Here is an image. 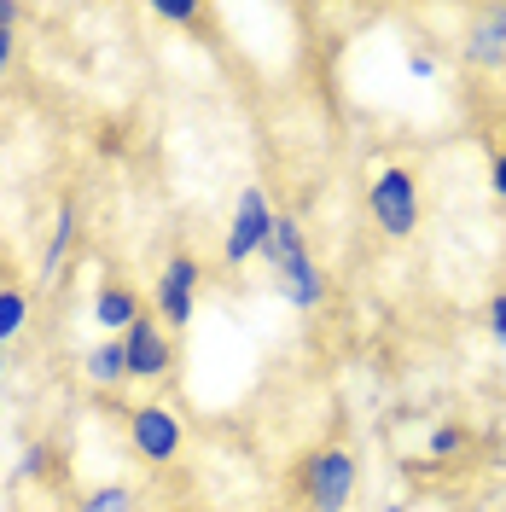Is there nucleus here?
Here are the masks:
<instances>
[{"label":"nucleus","instance_id":"16","mask_svg":"<svg viewBox=\"0 0 506 512\" xmlns=\"http://www.w3.org/2000/svg\"><path fill=\"white\" fill-rule=\"evenodd\" d=\"M483 320H489V338H495V344H506V291H501V297H489Z\"/></svg>","mask_w":506,"mask_h":512},{"label":"nucleus","instance_id":"10","mask_svg":"<svg viewBox=\"0 0 506 512\" xmlns=\"http://www.w3.org/2000/svg\"><path fill=\"white\" fill-rule=\"evenodd\" d=\"M70 245H76V204L64 198L53 227H47V245H41V286H59V268H64V256H70Z\"/></svg>","mask_w":506,"mask_h":512},{"label":"nucleus","instance_id":"17","mask_svg":"<svg viewBox=\"0 0 506 512\" xmlns=\"http://www.w3.org/2000/svg\"><path fill=\"white\" fill-rule=\"evenodd\" d=\"M489 187H495V198L506 204V146L495 152V163H489Z\"/></svg>","mask_w":506,"mask_h":512},{"label":"nucleus","instance_id":"7","mask_svg":"<svg viewBox=\"0 0 506 512\" xmlns=\"http://www.w3.org/2000/svg\"><path fill=\"white\" fill-rule=\"evenodd\" d=\"M123 355H128V379L158 384V379H169V367H175V338H169L163 320L146 309V315L123 332Z\"/></svg>","mask_w":506,"mask_h":512},{"label":"nucleus","instance_id":"11","mask_svg":"<svg viewBox=\"0 0 506 512\" xmlns=\"http://www.w3.org/2000/svg\"><path fill=\"white\" fill-rule=\"evenodd\" d=\"M88 384H99V390H117V384H128L123 338H105V344H94V350H88Z\"/></svg>","mask_w":506,"mask_h":512},{"label":"nucleus","instance_id":"18","mask_svg":"<svg viewBox=\"0 0 506 512\" xmlns=\"http://www.w3.org/2000/svg\"><path fill=\"white\" fill-rule=\"evenodd\" d=\"M12 59H18V35H12V30H0V82H6Z\"/></svg>","mask_w":506,"mask_h":512},{"label":"nucleus","instance_id":"15","mask_svg":"<svg viewBox=\"0 0 506 512\" xmlns=\"http://www.w3.org/2000/svg\"><path fill=\"white\" fill-rule=\"evenodd\" d=\"M454 448H466V431H460V425H437V431H431V454L448 460Z\"/></svg>","mask_w":506,"mask_h":512},{"label":"nucleus","instance_id":"5","mask_svg":"<svg viewBox=\"0 0 506 512\" xmlns=\"http://www.w3.org/2000/svg\"><path fill=\"white\" fill-rule=\"evenodd\" d=\"M187 443V425L175 408H163V402H140L134 414H128V448L146 460V466H169L175 454Z\"/></svg>","mask_w":506,"mask_h":512},{"label":"nucleus","instance_id":"22","mask_svg":"<svg viewBox=\"0 0 506 512\" xmlns=\"http://www.w3.org/2000/svg\"><path fill=\"white\" fill-rule=\"evenodd\" d=\"M384 512H408V507H384Z\"/></svg>","mask_w":506,"mask_h":512},{"label":"nucleus","instance_id":"21","mask_svg":"<svg viewBox=\"0 0 506 512\" xmlns=\"http://www.w3.org/2000/svg\"><path fill=\"white\" fill-rule=\"evenodd\" d=\"M0 379H6V355H0Z\"/></svg>","mask_w":506,"mask_h":512},{"label":"nucleus","instance_id":"13","mask_svg":"<svg viewBox=\"0 0 506 512\" xmlns=\"http://www.w3.org/2000/svg\"><path fill=\"white\" fill-rule=\"evenodd\" d=\"M76 512H134V495H128L123 483H99V489L82 495V507Z\"/></svg>","mask_w":506,"mask_h":512},{"label":"nucleus","instance_id":"3","mask_svg":"<svg viewBox=\"0 0 506 512\" xmlns=\"http://www.w3.org/2000/svg\"><path fill=\"white\" fill-rule=\"evenodd\" d=\"M297 495L309 512H344L355 495V454L344 443H320L297 472Z\"/></svg>","mask_w":506,"mask_h":512},{"label":"nucleus","instance_id":"19","mask_svg":"<svg viewBox=\"0 0 506 512\" xmlns=\"http://www.w3.org/2000/svg\"><path fill=\"white\" fill-rule=\"evenodd\" d=\"M413 76H437V59L431 53H413Z\"/></svg>","mask_w":506,"mask_h":512},{"label":"nucleus","instance_id":"1","mask_svg":"<svg viewBox=\"0 0 506 512\" xmlns=\"http://www.w3.org/2000/svg\"><path fill=\"white\" fill-rule=\"evenodd\" d=\"M262 256H268V268H274V280H280L291 309H320V303H326V274L315 268L297 216H274V233H268Z\"/></svg>","mask_w":506,"mask_h":512},{"label":"nucleus","instance_id":"9","mask_svg":"<svg viewBox=\"0 0 506 512\" xmlns=\"http://www.w3.org/2000/svg\"><path fill=\"white\" fill-rule=\"evenodd\" d=\"M140 315H146V303H140V297H134L128 286H117V280H111V286H99L94 320L105 326V332H111V338H123V332H128V326H134Z\"/></svg>","mask_w":506,"mask_h":512},{"label":"nucleus","instance_id":"8","mask_svg":"<svg viewBox=\"0 0 506 512\" xmlns=\"http://www.w3.org/2000/svg\"><path fill=\"white\" fill-rule=\"evenodd\" d=\"M466 59L477 70H506V6H483L466 30Z\"/></svg>","mask_w":506,"mask_h":512},{"label":"nucleus","instance_id":"12","mask_svg":"<svg viewBox=\"0 0 506 512\" xmlns=\"http://www.w3.org/2000/svg\"><path fill=\"white\" fill-rule=\"evenodd\" d=\"M30 326V291H18V286H0V350L18 338Z\"/></svg>","mask_w":506,"mask_h":512},{"label":"nucleus","instance_id":"2","mask_svg":"<svg viewBox=\"0 0 506 512\" xmlns=\"http://www.w3.org/2000/svg\"><path fill=\"white\" fill-rule=\"evenodd\" d=\"M367 216L379 222L384 239H413V233H419V216H425L419 169H408V163L379 169V175H373V187H367Z\"/></svg>","mask_w":506,"mask_h":512},{"label":"nucleus","instance_id":"20","mask_svg":"<svg viewBox=\"0 0 506 512\" xmlns=\"http://www.w3.org/2000/svg\"><path fill=\"white\" fill-rule=\"evenodd\" d=\"M18 24V0H0V30H12Z\"/></svg>","mask_w":506,"mask_h":512},{"label":"nucleus","instance_id":"14","mask_svg":"<svg viewBox=\"0 0 506 512\" xmlns=\"http://www.w3.org/2000/svg\"><path fill=\"white\" fill-rule=\"evenodd\" d=\"M152 12H158L163 24H198V12H204V6H198V0H158Z\"/></svg>","mask_w":506,"mask_h":512},{"label":"nucleus","instance_id":"4","mask_svg":"<svg viewBox=\"0 0 506 512\" xmlns=\"http://www.w3.org/2000/svg\"><path fill=\"white\" fill-rule=\"evenodd\" d=\"M198 286H204V262L192 251H169L158 268V291H152V315L163 320V332H181L198 309Z\"/></svg>","mask_w":506,"mask_h":512},{"label":"nucleus","instance_id":"6","mask_svg":"<svg viewBox=\"0 0 506 512\" xmlns=\"http://www.w3.org/2000/svg\"><path fill=\"white\" fill-rule=\"evenodd\" d=\"M268 233H274V204H268V192H262V187H245V192H239V204H233V222H227L222 262H227V268H239V262L262 256Z\"/></svg>","mask_w":506,"mask_h":512}]
</instances>
